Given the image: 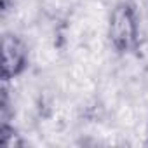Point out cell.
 Masks as SVG:
<instances>
[{
  "label": "cell",
  "instance_id": "obj_1",
  "mask_svg": "<svg viewBox=\"0 0 148 148\" xmlns=\"http://www.w3.org/2000/svg\"><path fill=\"white\" fill-rule=\"evenodd\" d=\"M106 42L117 54H132L141 45V25L136 5L131 0H119L110 9L106 21Z\"/></svg>",
  "mask_w": 148,
  "mask_h": 148
},
{
  "label": "cell",
  "instance_id": "obj_2",
  "mask_svg": "<svg viewBox=\"0 0 148 148\" xmlns=\"http://www.w3.org/2000/svg\"><path fill=\"white\" fill-rule=\"evenodd\" d=\"M32 59V49L18 32H4L2 35V82H14L23 77Z\"/></svg>",
  "mask_w": 148,
  "mask_h": 148
},
{
  "label": "cell",
  "instance_id": "obj_3",
  "mask_svg": "<svg viewBox=\"0 0 148 148\" xmlns=\"http://www.w3.org/2000/svg\"><path fill=\"white\" fill-rule=\"evenodd\" d=\"M0 145L4 148H23L26 146V139L14 125V122H4L0 125Z\"/></svg>",
  "mask_w": 148,
  "mask_h": 148
},
{
  "label": "cell",
  "instance_id": "obj_4",
  "mask_svg": "<svg viewBox=\"0 0 148 148\" xmlns=\"http://www.w3.org/2000/svg\"><path fill=\"white\" fill-rule=\"evenodd\" d=\"M18 2H19V0H0V9H2V14L7 16L18 5Z\"/></svg>",
  "mask_w": 148,
  "mask_h": 148
},
{
  "label": "cell",
  "instance_id": "obj_5",
  "mask_svg": "<svg viewBox=\"0 0 148 148\" xmlns=\"http://www.w3.org/2000/svg\"><path fill=\"white\" fill-rule=\"evenodd\" d=\"M145 143L148 145V125H146V139H145Z\"/></svg>",
  "mask_w": 148,
  "mask_h": 148
},
{
  "label": "cell",
  "instance_id": "obj_6",
  "mask_svg": "<svg viewBox=\"0 0 148 148\" xmlns=\"http://www.w3.org/2000/svg\"><path fill=\"white\" fill-rule=\"evenodd\" d=\"M145 4H146V11H148V0H146V2H145Z\"/></svg>",
  "mask_w": 148,
  "mask_h": 148
}]
</instances>
